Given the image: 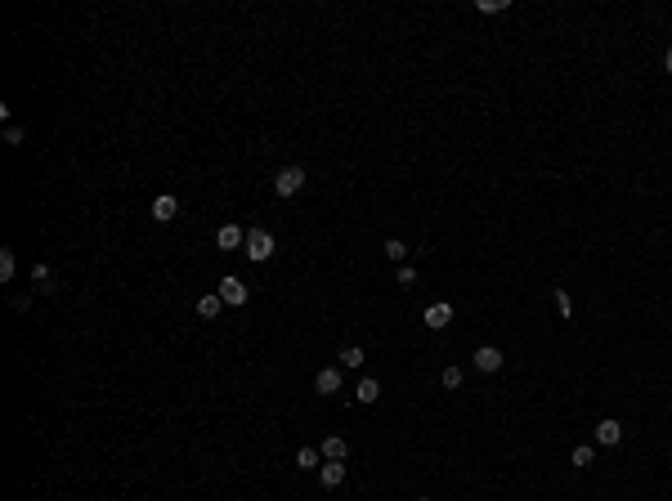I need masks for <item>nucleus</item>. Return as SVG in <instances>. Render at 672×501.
Returning a JSON list of instances; mask_svg holds the SVG:
<instances>
[{
    "label": "nucleus",
    "instance_id": "0eeeda50",
    "mask_svg": "<svg viewBox=\"0 0 672 501\" xmlns=\"http://www.w3.org/2000/svg\"><path fill=\"white\" fill-rule=\"evenodd\" d=\"M619 439H623V425L614 421V417H605L601 425H596V443H601V448H614Z\"/></svg>",
    "mask_w": 672,
    "mask_h": 501
},
{
    "label": "nucleus",
    "instance_id": "393cba45",
    "mask_svg": "<svg viewBox=\"0 0 672 501\" xmlns=\"http://www.w3.org/2000/svg\"><path fill=\"white\" fill-rule=\"evenodd\" d=\"M417 501H430V497H417Z\"/></svg>",
    "mask_w": 672,
    "mask_h": 501
},
{
    "label": "nucleus",
    "instance_id": "dca6fc26",
    "mask_svg": "<svg viewBox=\"0 0 672 501\" xmlns=\"http://www.w3.org/2000/svg\"><path fill=\"white\" fill-rule=\"evenodd\" d=\"M14 269H18L14 251H0V282H9V278H14Z\"/></svg>",
    "mask_w": 672,
    "mask_h": 501
},
{
    "label": "nucleus",
    "instance_id": "1a4fd4ad",
    "mask_svg": "<svg viewBox=\"0 0 672 501\" xmlns=\"http://www.w3.org/2000/svg\"><path fill=\"white\" fill-rule=\"evenodd\" d=\"M318 479H323V488H340V484H345V461H327V466H318Z\"/></svg>",
    "mask_w": 672,
    "mask_h": 501
},
{
    "label": "nucleus",
    "instance_id": "9d476101",
    "mask_svg": "<svg viewBox=\"0 0 672 501\" xmlns=\"http://www.w3.org/2000/svg\"><path fill=\"white\" fill-rule=\"evenodd\" d=\"M175 215H179V202H175V197H157V202H153V220H162V224H170V220H175Z\"/></svg>",
    "mask_w": 672,
    "mask_h": 501
},
{
    "label": "nucleus",
    "instance_id": "4468645a",
    "mask_svg": "<svg viewBox=\"0 0 672 501\" xmlns=\"http://www.w3.org/2000/svg\"><path fill=\"white\" fill-rule=\"evenodd\" d=\"M340 367H349V372H354V367H363V349H358V345H345V349H340Z\"/></svg>",
    "mask_w": 672,
    "mask_h": 501
},
{
    "label": "nucleus",
    "instance_id": "f257e3e1",
    "mask_svg": "<svg viewBox=\"0 0 672 501\" xmlns=\"http://www.w3.org/2000/svg\"><path fill=\"white\" fill-rule=\"evenodd\" d=\"M242 251H247V260L264 264V260L273 255V233H269V229H251V233H247V247H242Z\"/></svg>",
    "mask_w": 672,
    "mask_h": 501
},
{
    "label": "nucleus",
    "instance_id": "2eb2a0df",
    "mask_svg": "<svg viewBox=\"0 0 672 501\" xmlns=\"http://www.w3.org/2000/svg\"><path fill=\"white\" fill-rule=\"evenodd\" d=\"M220 309H224V300H220V296H202V300H197V314H202V318H215Z\"/></svg>",
    "mask_w": 672,
    "mask_h": 501
},
{
    "label": "nucleus",
    "instance_id": "f8f14e48",
    "mask_svg": "<svg viewBox=\"0 0 672 501\" xmlns=\"http://www.w3.org/2000/svg\"><path fill=\"white\" fill-rule=\"evenodd\" d=\"M354 399L358 403H376V399H381V385H376L372 376H363V381H358V390H354Z\"/></svg>",
    "mask_w": 672,
    "mask_h": 501
},
{
    "label": "nucleus",
    "instance_id": "aec40b11",
    "mask_svg": "<svg viewBox=\"0 0 672 501\" xmlns=\"http://www.w3.org/2000/svg\"><path fill=\"white\" fill-rule=\"evenodd\" d=\"M448 390H462V367H444V376H439Z\"/></svg>",
    "mask_w": 672,
    "mask_h": 501
},
{
    "label": "nucleus",
    "instance_id": "6ab92c4d",
    "mask_svg": "<svg viewBox=\"0 0 672 501\" xmlns=\"http://www.w3.org/2000/svg\"><path fill=\"white\" fill-rule=\"evenodd\" d=\"M570 461H574L579 470H588L592 461H596V452H592V448H574V457H570Z\"/></svg>",
    "mask_w": 672,
    "mask_h": 501
},
{
    "label": "nucleus",
    "instance_id": "5701e85b",
    "mask_svg": "<svg viewBox=\"0 0 672 501\" xmlns=\"http://www.w3.org/2000/svg\"><path fill=\"white\" fill-rule=\"evenodd\" d=\"M412 282H417V269H408V264H403V269H399V287H412Z\"/></svg>",
    "mask_w": 672,
    "mask_h": 501
},
{
    "label": "nucleus",
    "instance_id": "4be33fe9",
    "mask_svg": "<svg viewBox=\"0 0 672 501\" xmlns=\"http://www.w3.org/2000/svg\"><path fill=\"white\" fill-rule=\"evenodd\" d=\"M5 144H23V126H5Z\"/></svg>",
    "mask_w": 672,
    "mask_h": 501
},
{
    "label": "nucleus",
    "instance_id": "a211bd4d",
    "mask_svg": "<svg viewBox=\"0 0 672 501\" xmlns=\"http://www.w3.org/2000/svg\"><path fill=\"white\" fill-rule=\"evenodd\" d=\"M556 309H561V318L574 314V300H570V291H565V287H556Z\"/></svg>",
    "mask_w": 672,
    "mask_h": 501
},
{
    "label": "nucleus",
    "instance_id": "7ed1b4c3",
    "mask_svg": "<svg viewBox=\"0 0 672 501\" xmlns=\"http://www.w3.org/2000/svg\"><path fill=\"white\" fill-rule=\"evenodd\" d=\"M215 296H220L224 305H247L251 291H247V282H242V278H220V291H215Z\"/></svg>",
    "mask_w": 672,
    "mask_h": 501
},
{
    "label": "nucleus",
    "instance_id": "412c9836",
    "mask_svg": "<svg viewBox=\"0 0 672 501\" xmlns=\"http://www.w3.org/2000/svg\"><path fill=\"white\" fill-rule=\"evenodd\" d=\"M507 0H480V14H502Z\"/></svg>",
    "mask_w": 672,
    "mask_h": 501
},
{
    "label": "nucleus",
    "instance_id": "423d86ee",
    "mask_svg": "<svg viewBox=\"0 0 672 501\" xmlns=\"http://www.w3.org/2000/svg\"><path fill=\"white\" fill-rule=\"evenodd\" d=\"M448 323H453V305H444V300H439V305L426 309V327H430V332H444Z\"/></svg>",
    "mask_w": 672,
    "mask_h": 501
},
{
    "label": "nucleus",
    "instance_id": "20e7f679",
    "mask_svg": "<svg viewBox=\"0 0 672 501\" xmlns=\"http://www.w3.org/2000/svg\"><path fill=\"white\" fill-rule=\"evenodd\" d=\"M502 367V349L498 345H480L475 349V372H498Z\"/></svg>",
    "mask_w": 672,
    "mask_h": 501
},
{
    "label": "nucleus",
    "instance_id": "6e6552de",
    "mask_svg": "<svg viewBox=\"0 0 672 501\" xmlns=\"http://www.w3.org/2000/svg\"><path fill=\"white\" fill-rule=\"evenodd\" d=\"M314 390L318 394H340V367H323V372L314 376Z\"/></svg>",
    "mask_w": 672,
    "mask_h": 501
},
{
    "label": "nucleus",
    "instance_id": "f3484780",
    "mask_svg": "<svg viewBox=\"0 0 672 501\" xmlns=\"http://www.w3.org/2000/svg\"><path fill=\"white\" fill-rule=\"evenodd\" d=\"M318 457H323V452H314V448H300V452H296V466H300V470H314V466H318Z\"/></svg>",
    "mask_w": 672,
    "mask_h": 501
},
{
    "label": "nucleus",
    "instance_id": "f03ea898",
    "mask_svg": "<svg viewBox=\"0 0 672 501\" xmlns=\"http://www.w3.org/2000/svg\"><path fill=\"white\" fill-rule=\"evenodd\" d=\"M273 188H278V197H296L300 188H305V170H300V166H282L278 175H273Z\"/></svg>",
    "mask_w": 672,
    "mask_h": 501
},
{
    "label": "nucleus",
    "instance_id": "b1692460",
    "mask_svg": "<svg viewBox=\"0 0 672 501\" xmlns=\"http://www.w3.org/2000/svg\"><path fill=\"white\" fill-rule=\"evenodd\" d=\"M664 68L672 72V45H668V54H664Z\"/></svg>",
    "mask_w": 672,
    "mask_h": 501
},
{
    "label": "nucleus",
    "instance_id": "39448f33",
    "mask_svg": "<svg viewBox=\"0 0 672 501\" xmlns=\"http://www.w3.org/2000/svg\"><path fill=\"white\" fill-rule=\"evenodd\" d=\"M215 247H220V251H238V247H247V238H242L238 224H224V229L215 233Z\"/></svg>",
    "mask_w": 672,
    "mask_h": 501
},
{
    "label": "nucleus",
    "instance_id": "9b49d317",
    "mask_svg": "<svg viewBox=\"0 0 672 501\" xmlns=\"http://www.w3.org/2000/svg\"><path fill=\"white\" fill-rule=\"evenodd\" d=\"M323 457L327 461H345L349 457V443L340 439V434H332V439H323Z\"/></svg>",
    "mask_w": 672,
    "mask_h": 501
},
{
    "label": "nucleus",
    "instance_id": "ddd939ff",
    "mask_svg": "<svg viewBox=\"0 0 672 501\" xmlns=\"http://www.w3.org/2000/svg\"><path fill=\"white\" fill-rule=\"evenodd\" d=\"M385 260H390V264H403V260H408V247H403L399 238H385Z\"/></svg>",
    "mask_w": 672,
    "mask_h": 501
}]
</instances>
